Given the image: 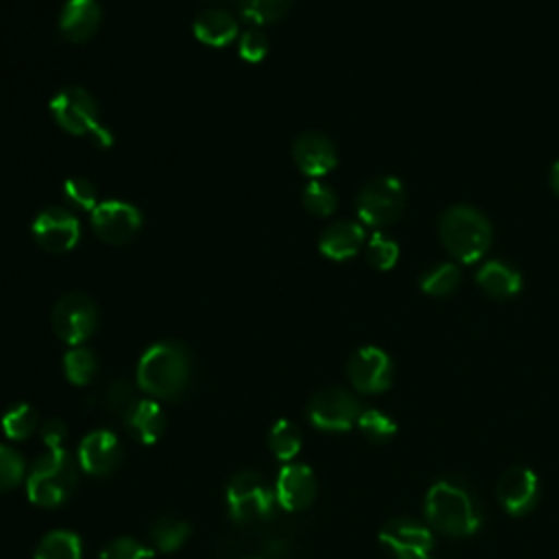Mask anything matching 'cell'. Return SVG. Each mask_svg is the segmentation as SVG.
<instances>
[{
  "label": "cell",
  "instance_id": "obj_22",
  "mask_svg": "<svg viewBox=\"0 0 559 559\" xmlns=\"http://www.w3.org/2000/svg\"><path fill=\"white\" fill-rule=\"evenodd\" d=\"M476 284L491 300H511L522 289V276L505 260H489L478 269Z\"/></svg>",
  "mask_w": 559,
  "mask_h": 559
},
{
  "label": "cell",
  "instance_id": "obj_3",
  "mask_svg": "<svg viewBox=\"0 0 559 559\" xmlns=\"http://www.w3.org/2000/svg\"><path fill=\"white\" fill-rule=\"evenodd\" d=\"M25 485L34 505L47 509L60 507L80 485V463L66 448L47 450L32 463Z\"/></svg>",
  "mask_w": 559,
  "mask_h": 559
},
{
  "label": "cell",
  "instance_id": "obj_5",
  "mask_svg": "<svg viewBox=\"0 0 559 559\" xmlns=\"http://www.w3.org/2000/svg\"><path fill=\"white\" fill-rule=\"evenodd\" d=\"M226 505L230 518L241 526L269 524L280 509L274 485L254 470H243L230 478L226 487Z\"/></svg>",
  "mask_w": 559,
  "mask_h": 559
},
{
  "label": "cell",
  "instance_id": "obj_23",
  "mask_svg": "<svg viewBox=\"0 0 559 559\" xmlns=\"http://www.w3.org/2000/svg\"><path fill=\"white\" fill-rule=\"evenodd\" d=\"M191 524L178 515H160L149 526V542L154 550L175 552L191 537Z\"/></svg>",
  "mask_w": 559,
  "mask_h": 559
},
{
  "label": "cell",
  "instance_id": "obj_31",
  "mask_svg": "<svg viewBox=\"0 0 559 559\" xmlns=\"http://www.w3.org/2000/svg\"><path fill=\"white\" fill-rule=\"evenodd\" d=\"M27 472L29 470L23 454L8 443H0V494H8L23 485L27 481Z\"/></svg>",
  "mask_w": 559,
  "mask_h": 559
},
{
  "label": "cell",
  "instance_id": "obj_19",
  "mask_svg": "<svg viewBox=\"0 0 559 559\" xmlns=\"http://www.w3.org/2000/svg\"><path fill=\"white\" fill-rule=\"evenodd\" d=\"M127 433L143 446H154L167 430V415L158 400L138 398L134 406L123 415Z\"/></svg>",
  "mask_w": 559,
  "mask_h": 559
},
{
  "label": "cell",
  "instance_id": "obj_14",
  "mask_svg": "<svg viewBox=\"0 0 559 559\" xmlns=\"http://www.w3.org/2000/svg\"><path fill=\"white\" fill-rule=\"evenodd\" d=\"M121 461L123 443L110 428H95L80 441L77 463L88 476L106 478L119 470Z\"/></svg>",
  "mask_w": 559,
  "mask_h": 559
},
{
  "label": "cell",
  "instance_id": "obj_28",
  "mask_svg": "<svg viewBox=\"0 0 559 559\" xmlns=\"http://www.w3.org/2000/svg\"><path fill=\"white\" fill-rule=\"evenodd\" d=\"M267 446L271 454L282 463H293V459L302 450V433L289 420H278L267 435Z\"/></svg>",
  "mask_w": 559,
  "mask_h": 559
},
{
  "label": "cell",
  "instance_id": "obj_39",
  "mask_svg": "<svg viewBox=\"0 0 559 559\" xmlns=\"http://www.w3.org/2000/svg\"><path fill=\"white\" fill-rule=\"evenodd\" d=\"M263 559H295V550L287 539H269Z\"/></svg>",
  "mask_w": 559,
  "mask_h": 559
},
{
  "label": "cell",
  "instance_id": "obj_16",
  "mask_svg": "<svg viewBox=\"0 0 559 559\" xmlns=\"http://www.w3.org/2000/svg\"><path fill=\"white\" fill-rule=\"evenodd\" d=\"M276 498L280 509L297 513L308 509L317 498V478L306 463H284L276 476Z\"/></svg>",
  "mask_w": 559,
  "mask_h": 559
},
{
  "label": "cell",
  "instance_id": "obj_25",
  "mask_svg": "<svg viewBox=\"0 0 559 559\" xmlns=\"http://www.w3.org/2000/svg\"><path fill=\"white\" fill-rule=\"evenodd\" d=\"M40 415L29 402L14 404L5 411L3 420H0V428H3L5 437L12 441H25L34 437L40 430Z\"/></svg>",
  "mask_w": 559,
  "mask_h": 559
},
{
  "label": "cell",
  "instance_id": "obj_34",
  "mask_svg": "<svg viewBox=\"0 0 559 559\" xmlns=\"http://www.w3.org/2000/svg\"><path fill=\"white\" fill-rule=\"evenodd\" d=\"M398 258H400V247L389 236L376 232L367 241V260H369V265L374 269L389 271V269H393L398 265Z\"/></svg>",
  "mask_w": 559,
  "mask_h": 559
},
{
  "label": "cell",
  "instance_id": "obj_17",
  "mask_svg": "<svg viewBox=\"0 0 559 559\" xmlns=\"http://www.w3.org/2000/svg\"><path fill=\"white\" fill-rule=\"evenodd\" d=\"M293 160H295L297 169L313 180H319V178L332 173L339 165L335 143L321 132L300 134L293 143Z\"/></svg>",
  "mask_w": 559,
  "mask_h": 559
},
{
  "label": "cell",
  "instance_id": "obj_9",
  "mask_svg": "<svg viewBox=\"0 0 559 559\" xmlns=\"http://www.w3.org/2000/svg\"><path fill=\"white\" fill-rule=\"evenodd\" d=\"M363 406L354 393L341 387L319 389L308 402V420L317 430L345 433L356 426Z\"/></svg>",
  "mask_w": 559,
  "mask_h": 559
},
{
  "label": "cell",
  "instance_id": "obj_32",
  "mask_svg": "<svg viewBox=\"0 0 559 559\" xmlns=\"http://www.w3.org/2000/svg\"><path fill=\"white\" fill-rule=\"evenodd\" d=\"M302 204L315 217H330L337 210V193L328 184L313 180L302 191Z\"/></svg>",
  "mask_w": 559,
  "mask_h": 559
},
{
  "label": "cell",
  "instance_id": "obj_38",
  "mask_svg": "<svg viewBox=\"0 0 559 559\" xmlns=\"http://www.w3.org/2000/svg\"><path fill=\"white\" fill-rule=\"evenodd\" d=\"M40 437H42V443L47 446V450H58V448H64V441L69 437V426L58 420V417H51L47 420L42 426H40Z\"/></svg>",
  "mask_w": 559,
  "mask_h": 559
},
{
  "label": "cell",
  "instance_id": "obj_40",
  "mask_svg": "<svg viewBox=\"0 0 559 559\" xmlns=\"http://www.w3.org/2000/svg\"><path fill=\"white\" fill-rule=\"evenodd\" d=\"M550 189L559 197V162H555L550 169Z\"/></svg>",
  "mask_w": 559,
  "mask_h": 559
},
{
  "label": "cell",
  "instance_id": "obj_36",
  "mask_svg": "<svg viewBox=\"0 0 559 559\" xmlns=\"http://www.w3.org/2000/svg\"><path fill=\"white\" fill-rule=\"evenodd\" d=\"M136 400H138L136 387H134L130 380H114V382H110V387H108L106 393H104L106 409H108L110 413L121 415V417L134 406Z\"/></svg>",
  "mask_w": 559,
  "mask_h": 559
},
{
  "label": "cell",
  "instance_id": "obj_11",
  "mask_svg": "<svg viewBox=\"0 0 559 559\" xmlns=\"http://www.w3.org/2000/svg\"><path fill=\"white\" fill-rule=\"evenodd\" d=\"M34 241L51 254H66L82 241V223L69 208L49 206L34 219Z\"/></svg>",
  "mask_w": 559,
  "mask_h": 559
},
{
  "label": "cell",
  "instance_id": "obj_18",
  "mask_svg": "<svg viewBox=\"0 0 559 559\" xmlns=\"http://www.w3.org/2000/svg\"><path fill=\"white\" fill-rule=\"evenodd\" d=\"M101 27V5L97 0H69L60 14V36L66 42L84 45Z\"/></svg>",
  "mask_w": 559,
  "mask_h": 559
},
{
  "label": "cell",
  "instance_id": "obj_30",
  "mask_svg": "<svg viewBox=\"0 0 559 559\" xmlns=\"http://www.w3.org/2000/svg\"><path fill=\"white\" fill-rule=\"evenodd\" d=\"M356 426L369 443H387L398 433L396 420L380 409H363Z\"/></svg>",
  "mask_w": 559,
  "mask_h": 559
},
{
  "label": "cell",
  "instance_id": "obj_35",
  "mask_svg": "<svg viewBox=\"0 0 559 559\" xmlns=\"http://www.w3.org/2000/svg\"><path fill=\"white\" fill-rule=\"evenodd\" d=\"M156 550L151 546H145L136 537H117L108 542L97 559H154Z\"/></svg>",
  "mask_w": 559,
  "mask_h": 559
},
{
  "label": "cell",
  "instance_id": "obj_15",
  "mask_svg": "<svg viewBox=\"0 0 559 559\" xmlns=\"http://www.w3.org/2000/svg\"><path fill=\"white\" fill-rule=\"evenodd\" d=\"M539 494L542 489H539L537 474L524 465H515L502 472L496 485V496L500 507L515 518L531 513L539 502Z\"/></svg>",
  "mask_w": 559,
  "mask_h": 559
},
{
  "label": "cell",
  "instance_id": "obj_12",
  "mask_svg": "<svg viewBox=\"0 0 559 559\" xmlns=\"http://www.w3.org/2000/svg\"><path fill=\"white\" fill-rule=\"evenodd\" d=\"M393 374L391 356L376 345L359 348L348 361V378L352 387L365 396L387 391L393 382Z\"/></svg>",
  "mask_w": 559,
  "mask_h": 559
},
{
  "label": "cell",
  "instance_id": "obj_20",
  "mask_svg": "<svg viewBox=\"0 0 559 559\" xmlns=\"http://www.w3.org/2000/svg\"><path fill=\"white\" fill-rule=\"evenodd\" d=\"M365 228L356 221H335L321 232L319 252L337 263L354 258L365 245Z\"/></svg>",
  "mask_w": 559,
  "mask_h": 559
},
{
  "label": "cell",
  "instance_id": "obj_7",
  "mask_svg": "<svg viewBox=\"0 0 559 559\" xmlns=\"http://www.w3.org/2000/svg\"><path fill=\"white\" fill-rule=\"evenodd\" d=\"M406 204V193L400 180L382 175L369 180L356 197L359 219L369 228H387L396 223Z\"/></svg>",
  "mask_w": 559,
  "mask_h": 559
},
{
  "label": "cell",
  "instance_id": "obj_10",
  "mask_svg": "<svg viewBox=\"0 0 559 559\" xmlns=\"http://www.w3.org/2000/svg\"><path fill=\"white\" fill-rule=\"evenodd\" d=\"M378 542L393 559H433V528L406 515L391 518L378 533Z\"/></svg>",
  "mask_w": 559,
  "mask_h": 559
},
{
  "label": "cell",
  "instance_id": "obj_6",
  "mask_svg": "<svg viewBox=\"0 0 559 559\" xmlns=\"http://www.w3.org/2000/svg\"><path fill=\"white\" fill-rule=\"evenodd\" d=\"M51 114L56 123L71 136H90L104 149L114 141L110 130L101 125L99 104L88 90L80 86L60 90L51 101Z\"/></svg>",
  "mask_w": 559,
  "mask_h": 559
},
{
  "label": "cell",
  "instance_id": "obj_1",
  "mask_svg": "<svg viewBox=\"0 0 559 559\" xmlns=\"http://www.w3.org/2000/svg\"><path fill=\"white\" fill-rule=\"evenodd\" d=\"M424 515L430 528L446 537H470L485 522L483 500L474 487L465 478L452 474L437 478L428 487Z\"/></svg>",
  "mask_w": 559,
  "mask_h": 559
},
{
  "label": "cell",
  "instance_id": "obj_24",
  "mask_svg": "<svg viewBox=\"0 0 559 559\" xmlns=\"http://www.w3.org/2000/svg\"><path fill=\"white\" fill-rule=\"evenodd\" d=\"M34 559H84V542L75 531L53 528L38 542Z\"/></svg>",
  "mask_w": 559,
  "mask_h": 559
},
{
  "label": "cell",
  "instance_id": "obj_13",
  "mask_svg": "<svg viewBox=\"0 0 559 559\" xmlns=\"http://www.w3.org/2000/svg\"><path fill=\"white\" fill-rule=\"evenodd\" d=\"M93 230L104 243L125 245L143 230V215L136 206L119 199L101 202L93 210Z\"/></svg>",
  "mask_w": 559,
  "mask_h": 559
},
{
  "label": "cell",
  "instance_id": "obj_26",
  "mask_svg": "<svg viewBox=\"0 0 559 559\" xmlns=\"http://www.w3.org/2000/svg\"><path fill=\"white\" fill-rule=\"evenodd\" d=\"M62 367H64V376L71 385L86 387L95 380V376L99 372V359L90 348L75 345L64 354Z\"/></svg>",
  "mask_w": 559,
  "mask_h": 559
},
{
  "label": "cell",
  "instance_id": "obj_33",
  "mask_svg": "<svg viewBox=\"0 0 559 559\" xmlns=\"http://www.w3.org/2000/svg\"><path fill=\"white\" fill-rule=\"evenodd\" d=\"M62 195L69 206L84 212H93L101 204L99 193L88 178H69L62 186Z\"/></svg>",
  "mask_w": 559,
  "mask_h": 559
},
{
  "label": "cell",
  "instance_id": "obj_2",
  "mask_svg": "<svg viewBox=\"0 0 559 559\" xmlns=\"http://www.w3.org/2000/svg\"><path fill=\"white\" fill-rule=\"evenodd\" d=\"M195 374L191 350L180 341H158L149 345L136 367V385L154 400L182 398Z\"/></svg>",
  "mask_w": 559,
  "mask_h": 559
},
{
  "label": "cell",
  "instance_id": "obj_41",
  "mask_svg": "<svg viewBox=\"0 0 559 559\" xmlns=\"http://www.w3.org/2000/svg\"><path fill=\"white\" fill-rule=\"evenodd\" d=\"M243 559H263V557H243Z\"/></svg>",
  "mask_w": 559,
  "mask_h": 559
},
{
  "label": "cell",
  "instance_id": "obj_37",
  "mask_svg": "<svg viewBox=\"0 0 559 559\" xmlns=\"http://www.w3.org/2000/svg\"><path fill=\"white\" fill-rule=\"evenodd\" d=\"M269 53V38L260 27H252L239 38V56L247 64H258Z\"/></svg>",
  "mask_w": 559,
  "mask_h": 559
},
{
  "label": "cell",
  "instance_id": "obj_29",
  "mask_svg": "<svg viewBox=\"0 0 559 559\" xmlns=\"http://www.w3.org/2000/svg\"><path fill=\"white\" fill-rule=\"evenodd\" d=\"M459 287H461V271L457 265H450V263L430 267L420 280V289L433 297H448Z\"/></svg>",
  "mask_w": 559,
  "mask_h": 559
},
{
  "label": "cell",
  "instance_id": "obj_4",
  "mask_svg": "<svg viewBox=\"0 0 559 559\" xmlns=\"http://www.w3.org/2000/svg\"><path fill=\"white\" fill-rule=\"evenodd\" d=\"M439 239L454 260L470 265L481 260L491 247V223L478 208L457 204L441 215Z\"/></svg>",
  "mask_w": 559,
  "mask_h": 559
},
{
  "label": "cell",
  "instance_id": "obj_21",
  "mask_svg": "<svg viewBox=\"0 0 559 559\" xmlns=\"http://www.w3.org/2000/svg\"><path fill=\"white\" fill-rule=\"evenodd\" d=\"M193 34L195 38L212 49H223L230 47L236 38H241L239 32V21L234 14L226 10H206L202 12L195 23H193Z\"/></svg>",
  "mask_w": 559,
  "mask_h": 559
},
{
  "label": "cell",
  "instance_id": "obj_8",
  "mask_svg": "<svg viewBox=\"0 0 559 559\" xmlns=\"http://www.w3.org/2000/svg\"><path fill=\"white\" fill-rule=\"evenodd\" d=\"M51 324L56 335L64 343H69L71 348L84 345L97 332V326H99L97 304L86 293H80V291L66 293L58 300Z\"/></svg>",
  "mask_w": 559,
  "mask_h": 559
},
{
  "label": "cell",
  "instance_id": "obj_27",
  "mask_svg": "<svg viewBox=\"0 0 559 559\" xmlns=\"http://www.w3.org/2000/svg\"><path fill=\"white\" fill-rule=\"evenodd\" d=\"M293 0H239V14L252 27H265L282 21Z\"/></svg>",
  "mask_w": 559,
  "mask_h": 559
}]
</instances>
